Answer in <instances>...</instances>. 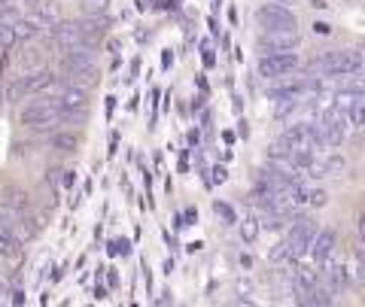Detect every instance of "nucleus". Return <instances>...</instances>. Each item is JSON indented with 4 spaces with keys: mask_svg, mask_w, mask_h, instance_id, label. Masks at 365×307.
Instances as JSON below:
<instances>
[{
    "mask_svg": "<svg viewBox=\"0 0 365 307\" xmlns=\"http://www.w3.org/2000/svg\"><path fill=\"white\" fill-rule=\"evenodd\" d=\"M311 71L319 76H347V73H359L362 71V55L356 49H338L329 52L323 58H317L311 64Z\"/></svg>",
    "mask_w": 365,
    "mask_h": 307,
    "instance_id": "1",
    "label": "nucleus"
},
{
    "mask_svg": "<svg viewBox=\"0 0 365 307\" xmlns=\"http://www.w3.org/2000/svg\"><path fill=\"white\" fill-rule=\"evenodd\" d=\"M58 104L55 98H43V100H31V104L21 110V125L31 131H49L58 125Z\"/></svg>",
    "mask_w": 365,
    "mask_h": 307,
    "instance_id": "2",
    "label": "nucleus"
},
{
    "mask_svg": "<svg viewBox=\"0 0 365 307\" xmlns=\"http://www.w3.org/2000/svg\"><path fill=\"white\" fill-rule=\"evenodd\" d=\"M299 67H302V58L289 49V52H265L262 55V61L256 64V71H259V76H265V79H280V76L295 73Z\"/></svg>",
    "mask_w": 365,
    "mask_h": 307,
    "instance_id": "3",
    "label": "nucleus"
},
{
    "mask_svg": "<svg viewBox=\"0 0 365 307\" xmlns=\"http://www.w3.org/2000/svg\"><path fill=\"white\" fill-rule=\"evenodd\" d=\"M256 25L259 28H265V31H271V28H295V13L287 6V4H265V6H259L256 9Z\"/></svg>",
    "mask_w": 365,
    "mask_h": 307,
    "instance_id": "4",
    "label": "nucleus"
},
{
    "mask_svg": "<svg viewBox=\"0 0 365 307\" xmlns=\"http://www.w3.org/2000/svg\"><path fill=\"white\" fill-rule=\"evenodd\" d=\"M314 237H317V222H314V219H299V222H295L292 229H289V234H287V246L302 259L307 249H311Z\"/></svg>",
    "mask_w": 365,
    "mask_h": 307,
    "instance_id": "5",
    "label": "nucleus"
},
{
    "mask_svg": "<svg viewBox=\"0 0 365 307\" xmlns=\"http://www.w3.org/2000/svg\"><path fill=\"white\" fill-rule=\"evenodd\" d=\"M299 40L302 37L292 28H271L259 37V46L265 52H289V49L299 46Z\"/></svg>",
    "mask_w": 365,
    "mask_h": 307,
    "instance_id": "6",
    "label": "nucleus"
},
{
    "mask_svg": "<svg viewBox=\"0 0 365 307\" xmlns=\"http://www.w3.org/2000/svg\"><path fill=\"white\" fill-rule=\"evenodd\" d=\"M55 104H58V110L86 113L88 110V88H83V85H64L61 92L55 95Z\"/></svg>",
    "mask_w": 365,
    "mask_h": 307,
    "instance_id": "7",
    "label": "nucleus"
},
{
    "mask_svg": "<svg viewBox=\"0 0 365 307\" xmlns=\"http://www.w3.org/2000/svg\"><path fill=\"white\" fill-rule=\"evenodd\" d=\"M52 40H55V46H58L61 52H67V49H73V46H83L86 33H83V28H79L76 21H64V25L58 21V25H55Z\"/></svg>",
    "mask_w": 365,
    "mask_h": 307,
    "instance_id": "8",
    "label": "nucleus"
},
{
    "mask_svg": "<svg viewBox=\"0 0 365 307\" xmlns=\"http://www.w3.org/2000/svg\"><path fill=\"white\" fill-rule=\"evenodd\" d=\"M323 265H326V277H329V289H347V283H350V271H347V265H344V259H341V256H329L326 261H323Z\"/></svg>",
    "mask_w": 365,
    "mask_h": 307,
    "instance_id": "9",
    "label": "nucleus"
},
{
    "mask_svg": "<svg viewBox=\"0 0 365 307\" xmlns=\"http://www.w3.org/2000/svg\"><path fill=\"white\" fill-rule=\"evenodd\" d=\"M13 31H16V40L25 43V40H34V37H40V33H46V31H49V25H46L40 16H19Z\"/></svg>",
    "mask_w": 365,
    "mask_h": 307,
    "instance_id": "10",
    "label": "nucleus"
},
{
    "mask_svg": "<svg viewBox=\"0 0 365 307\" xmlns=\"http://www.w3.org/2000/svg\"><path fill=\"white\" fill-rule=\"evenodd\" d=\"M67 71V79H73V85H83V88H91V85H98V67L95 64H76V67H64Z\"/></svg>",
    "mask_w": 365,
    "mask_h": 307,
    "instance_id": "11",
    "label": "nucleus"
},
{
    "mask_svg": "<svg viewBox=\"0 0 365 307\" xmlns=\"http://www.w3.org/2000/svg\"><path fill=\"white\" fill-rule=\"evenodd\" d=\"M335 244H338V237H335V231H317V237H314V244H311V253H314V259L323 265V261L335 253Z\"/></svg>",
    "mask_w": 365,
    "mask_h": 307,
    "instance_id": "12",
    "label": "nucleus"
},
{
    "mask_svg": "<svg viewBox=\"0 0 365 307\" xmlns=\"http://www.w3.org/2000/svg\"><path fill=\"white\" fill-rule=\"evenodd\" d=\"M280 140L289 146V152L292 150H304V146H314L311 143V128H307V125H292L289 131L280 134Z\"/></svg>",
    "mask_w": 365,
    "mask_h": 307,
    "instance_id": "13",
    "label": "nucleus"
},
{
    "mask_svg": "<svg viewBox=\"0 0 365 307\" xmlns=\"http://www.w3.org/2000/svg\"><path fill=\"white\" fill-rule=\"evenodd\" d=\"M268 259H271V265H274V268H283V271H295V265H299V256H295L292 249L287 246V241L274 246Z\"/></svg>",
    "mask_w": 365,
    "mask_h": 307,
    "instance_id": "14",
    "label": "nucleus"
},
{
    "mask_svg": "<svg viewBox=\"0 0 365 307\" xmlns=\"http://www.w3.org/2000/svg\"><path fill=\"white\" fill-rule=\"evenodd\" d=\"M52 150H58V152H76L79 150V134H73V131L52 134Z\"/></svg>",
    "mask_w": 365,
    "mask_h": 307,
    "instance_id": "15",
    "label": "nucleus"
},
{
    "mask_svg": "<svg viewBox=\"0 0 365 307\" xmlns=\"http://www.w3.org/2000/svg\"><path fill=\"white\" fill-rule=\"evenodd\" d=\"M350 280H362L365 277V241L356 244V249H353V256H350Z\"/></svg>",
    "mask_w": 365,
    "mask_h": 307,
    "instance_id": "16",
    "label": "nucleus"
},
{
    "mask_svg": "<svg viewBox=\"0 0 365 307\" xmlns=\"http://www.w3.org/2000/svg\"><path fill=\"white\" fill-rule=\"evenodd\" d=\"M314 286H317V274H314V271L295 265V292L304 295V292H311Z\"/></svg>",
    "mask_w": 365,
    "mask_h": 307,
    "instance_id": "17",
    "label": "nucleus"
},
{
    "mask_svg": "<svg viewBox=\"0 0 365 307\" xmlns=\"http://www.w3.org/2000/svg\"><path fill=\"white\" fill-rule=\"evenodd\" d=\"M40 19H43L49 28L58 25V21H61V6H58V0H43V4H40Z\"/></svg>",
    "mask_w": 365,
    "mask_h": 307,
    "instance_id": "18",
    "label": "nucleus"
},
{
    "mask_svg": "<svg viewBox=\"0 0 365 307\" xmlns=\"http://www.w3.org/2000/svg\"><path fill=\"white\" fill-rule=\"evenodd\" d=\"M347 122L353 128H365V95H356V100L347 110Z\"/></svg>",
    "mask_w": 365,
    "mask_h": 307,
    "instance_id": "19",
    "label": "nucleus"
},
{
    "mask_svg": "<svg viewBox=\"0 0 365 307\" xmlns=\"http://www.w3.org/2000/svg\"><path fill=\"white\" fill-rule=\"evenodd\" d=\"M19 249H21V241L13 231H0V256L13 259V256H19Z\"/></svg>",
    "mask_w": 365,
    "mask_h": 307,
    "instance_id": "20",
    "label": "nucleus"
},
{
    "mask_svg": "<svg viewBox=\"0 0 365 307\" xmlns=\"http://www.w3.org/2000/svg\"><path fill=\"white\" fill-rule=\"evenodd\" d=\"M237 225H241V237H244V244H256V237H259V231H262V225H259L256 216H247V219H241Z\"/></svg>",
    "mask_w": 365,
    "mask_h": 307,
    "instance_id": "21",
    "label": "nucleus"
},
{
    "mask_svg": "<svg viewBox=\"0 0 365 307\" xmlns=\"http://www.w3.org/2000/svg\"><path fill=\"white\" fill-rule=\"evenodd\" d=\"M299 301L302 304H332V289H311V292H304V295H299Z\"/></svg>",
    "mask_w": 365,
    "mask_h": 307,
    "instance_id": "22",
    "label": "nucleus"
},
{
    "mask_svg": "<svg viewBox=\"0 0 365 307\" xmlns=\"http://www.w3.org/2000/svg\"><path fill=\"white\" fill-rule=\"evenodd\" d=\"M213 213L220 216V219H222L225 225H235V222H237L235 207H232V204H225V201H213Z\"/></svg>",
    "mask_w": 365,
    "mask_h": 307,
    "instance_id": "23",
    "label": "nucleus"
},
{
    "mask_svg": "<svg viewBox=\"0 0 365 307\" xmlns=\"http://www.w3.org/2000/svg\"><path fill=\"white\" fill-rule=\"evenodd\" d=\"M110 4L113 0H83V13L86 16H104V13H110Z\"/></svg>",
    "mask_w": 365,
    "mask_h": 307,
    "instance_id": "24",
    "label": "nucleus"
},
{
    "mask_svg": "<svg viewBox=\"0 0 365 307\" xmlns=\"http://www.w3.org/2000/svg\"><path fill=\"white\" fill-rule=\"evenodd\" d=\"M344 92H350V95H365V76H353V73H347L344 76Z\"/></svg>",
    "mask_w": 365,
    "mask_h": 307,
    "instance_id": "25",
    "label": "nucleus"
},
{
    "mask_svg": "<svg viewBox=\"0 0 365 307\" xmlns=\"http://www.w3.org/2000/svg\"><path fill=\"white\" fill-rule=\"evenodd\" d=\"M323 167H326V177H329V174H332V177H341V174L347 170V162H344L341 155H329Z\"/></svg>",
    "mask_w": 365,
    "mask_h": 307,
    "instance_id": "26",
    "label": "nucleus"
},
{
    "mask_svg": "<svg viewBox=\"0 0 365 307\" xmlns=\"http://www.w3.org/2000/svg\"><path fill=\"white\" fill-rule=\"evenodd\" d=\"M16 31H13V25H0V49H13L16 46Z\"/></svg>",
    "mask_w": 365,
    "mask_h": 307,
    "instance_id": "27",
    "label": "nucleus"
},
{
    "mask_svg": "<svg viewBox=\"0 0 365 307\" xmlns=\"http://www.w3.org/2000/svg\"><path fill=\"white\" fill-rule=\"evenodd\" d=\"M326 201H329V195L323 189H317V192H307V204L311 207H326Z\"/></svg>",
    "mask_w": 365,
    "mask_h": 307,
    "instance_id": "28",
    "label": "nucleus"
},
{
    "mask_svg": "<svg viewBox=\"0 0 365 307\" xmlns=\"http://www.w3.org/2000/svg\"><path fill=\"white\" fill-rule=\"evenodd\" d=\"M201 61H204V67H213V64H216L213 46H207V43H201Z\"/></svg>",
    "mask_w": 365,
    "mask_h": 307,
    "instance_id": "29",
    "label": "nucleus"
},
{
    "mask_svg": "<svg viewBox=\"0 0 365 307\" xmlns=\"http://www.w3.org/2000/svg\"><path fill=\"white\" fill-rule=\"evenodd\" d=\"M46 179H49V186H52L55 192H61V170H58V167H52L49 174H46Z\"/></svg>",
    "mask_w": 365,
    "mask_h": 307,
    "instance_id": "30",
    "label": "nucleus"
},
{
    "mask_svg": "<svg viewBox=\"0 0 365 307\" xmlns=\"http://www.w3.org/2000/svg\"><path fill=\"white\" fill-rule=\"evenodd\" d=\"M225 179H228L225 167H222V165H220V167H213V179H210V183H216V186H220V183H225Z\"/></svg>",
    "mask_w": 365,
    "mask_h": 307,
    "instance_id": "31",
    "label": "nucleus"
},
{
    "mask_svg": "<svg viewBox=\"0 0 365 307\" xmlns=\"http://www.w3.org/2000/svg\"><path fill=\"white\" fill-rule=\"evenodd\" d=\"M235 289H237V295H250V289H253V286H250L247 280H237V283H235Z\"/></svg>",
    "mask_w": 365,
    "mask_h": 307,
    "instance_id": "32",
    "label": "nucleus"
},
{
    "mask_svg": "<svg viewBox=\"0 0 365 307\" xmlns=\"http://www.w3.org/2000/svg\"><path fill=\"white\" fill-rule=\"evenodd\" d=\"M104 110H107V119H110V113H113V110H116V98H113V95L107 98V107H104Z\"/></svg>",
    "mask_w": 365,
    "mask_h": 307,
    "instance_id": "33",
    "label": "nucleus"
},
{
    "mask_svg": "<svg viewBox=\"0 0 365 307\" xmlns=\"http://www.w3.org/2000/svg\"><path fill=\"white\" fill-rule=\"evenodd\" d=\"M73 179H76L73 170H64V186H73Z\"/></svg>",
    "mask_w": 365,
    "mask_h": 307,
    "instance_id": "34",
    "label": "nucleus"
},
{
    "mask_svg": "<svg viewBox=\"0 0 365 307\" xmlns=\"http://www.w3.org/2000/svg\"><path fill=\"white\" fill-rule=\"evenodd\" d=\"M359 231H362V241H365V213L359 216Z\"/></svg>",
    "mask_w": 365,
    "mask_h": 307,
    "instance_id": "35",
    "label": "nucleus"
},
{
    "mask_svg": "<svg viewBox=\"0 0 365 307\" xmlns=\"http://www.w3.org/2000/svg\"><path fill=\"white\" fill-rule=\"evenodd\" d=\"M280 4H289V0H280Z\"/></svg>",
    "mask_w": 365,
    "mask_h": 307,
    "instance_id": "36",
    "label": "nucleus"
}]
</instances>
